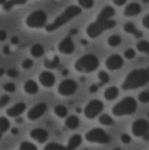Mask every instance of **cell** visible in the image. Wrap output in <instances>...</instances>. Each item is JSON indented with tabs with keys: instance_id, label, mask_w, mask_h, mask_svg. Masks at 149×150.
<instances>
[{
	"instance_id": "9f6ffc18",
	"label": "cell",
	"mask_w": 149,
	"mask_h": 150,
	"mask_svg": "<svg viewBox=\"0 0 149 150\" xmlns=\"http://www.w3.org/2000/svg\"><path fill=\"white\" fill-rule=\"evenodd\" d=\"M6 2V0H0V4H4Z\"/></svg>"
},
{
	"instance_id": "b9f144b4",
	"label": "cell",
	"mask_w": 149,
	"mask_h": 150,
	"mask_svg": "<svg viewBox=\"0 0 149 150\" xmlns=\"http://www.w3.org/2000/svg\"><path fill=\"white\" fill-rule=\"evenodd\" d=\"M149 15H146L144 16L143 19L142 23L143 25L145 28L148 29L149 26Z\"/></svg>"
},
{
	"instance_id": "277c9868",
	"label": "cell",
	"mask_w": 149,
	"mask_h": 150,
	"mask_svg": "<svg viewBox=\"0 0 149 150\" xmlns=\"http://www.w3.org/2000/svg\"><path fill=\"white\" fill-rule=\"evenodd\" d=\"M99 65V60L96 56L92 54H87L79 59L74 67L79 72L90 73L95 70Z\"/></svg>"
},
{
	"instance_id": "1f68e13d",
	"label": "cell",
	"mask_w": 149,
	"mask_h": 150,
	"mask_svg": "<svg viewBox=\"0 0 149 150\" xmlns=\"http://www.w3.org/2000/svg\"><path fill=\"white\" fill-rule=\"evenodd\" d=\"M80 6L85 9L91 8L94 5V0H78Z\"/></svg>"
},
{
	"instance_id": "7dc6e473",
	"label": "cell",
	"mask_w": 149,
	"mask_h": 150,
	"mask_svg": "<svg viewBox=\"0 0 149 150\" xmlns=\"http://www.w3.org/2000/svg\"><path fill=\"white\" fill-rule=\"evenodd\" d=\"M90 92H95L97 91L98 90V87L97 86L95 85H92L91 87H90Z\"/></svg>"
},
{
	"instance_id": "74e56055",
	"label": "cell",
	"mask_w": 149,
	"mask_h": 150,
	"mask_svg": "<svg viewBox=\"0 0 149 150\" xmlns=\"http://www.w3.org/2000/svg\"><path fill=\"white\" fill-rule=\"evenodd\" d=\"M10 100V98L8 95H3L0 98V106L3 107L6 105Z\"/></svg>"
},
{
	"instance_id": "ac0fdd59",
	"label": "cell",
	"mask_w": 149,
	"mask_h": 150,
	"mask_svg": "<svg viewBox=\"0 0 149 150\" xmlns=\"http://www.w3.org/2000/svg\"><path fill=\"white\" fill-rule=\"evenodd\" d=\"M24 89L27 93L30 94H36L38 92V87L37 84L32 80H29L24 84Z\"/></svg>"
},
{
	"instance_id": "d590c367",
	"label": "cell",
	"mask_w": 149,
	"mask_h": 150,
	"mask_svg": "<svg viewBox=\"0 0 149 150\" xmlns=\"http://www.w3.org/2000/svg\"><path fill=\"white\" fill-rule=\"evenodd\" d=\"M33 65V62L30 59H26L24 60L22 63V66L23 68L25 69H29Z\"/></svg>"
},
{
	"instance_id": "ee69618b",
	"label": "cell",
	"mask_w": 149,
	"mask_h": 150,
	"mask_svg": "<svg viewBox=\"0 0 149 150\" xmlns=\"http://www.w3.org/2000/svg\"><path fill=\"white\" fill-rule=\"evenodd\" d=\"M127 1V0H113L114 3L117 6H119L124 5L126 3Z\"/></svg>"
},
{
	"instance_id": "816d5d0a",
	"label": "cell",
	"mask_w": 149,
	"mask_h": 150,
	"mask_svg": "<svg viewBox=\"0 0 149 150\" xmlns=\"http://www.w3.org/2000/svg\"><path fill=\"white\" fill-rule=\"evenodd\" d=\"M68 71L66 69H64L62 72V74L63 76H66V75L68 74Z\"/></svg>"
},
{
	"instance_id": "7bdbcfd3",
	"label": "cell",
	"mask_w": 149,
	"mask_h": 150,
	"mask_svg": "<svg viewBox=\"0 0 149 150\" xmlns=\"http://www.w3.org/2000/svg\"><path fill=\"white\" fill-rule=\"evenodd\" d=\"M7 38V33L3 30H0V41H4Z\"/></svg>"
},
{
	"instance_id": "7402d4cb",
	"label": "cell",
	"mask_w": 149,
	"mask_h": 150,
	"mask_svg": "<svg viewBox=\"0 0 149 150\" xmlns=\"http://www.w3.org/2000/svg\"><path fill=\"white\" fill-rule=\"evenodd\" d=\"M28 0H8L6 1L5 3L3 4V9L6 11H9L14 6L24 4Z\"/></svg>"
},
{
	"instance_id": "52a82bcc",
	"label": "cell",
	"mask_w": 149,
	"mask_h": 150,
	"mask_svg": "<svg viewBox=\"0 0 149 150\" xmlns=\"http://www.w3.org/2000/svg\"><path fill=\"white\" fill-rule=\"evenodd\" d=\"M86 139L88 142L101 144H108L111 141L110 137L100 128H95L90 130L86 134Z\"/></svg>"
},
{
	"instance_id": "d6986e66",
	"label": "cell",
	"mask_w": 149,
	"mask_h": 150,
	"mask_svg": "<svg viewBox=\"0 0 149 150\" xmlns=\"http://www.w3.org/2000/svg\"><path fill=\"white\" fill-rule=\"evenodd\" d=\"M124 30L128 33H132L137 38H141L142 36L141 32L138 30L136 28L135 25L131 23H128L124 25Z\"/></svg>"
},
{
	"instance_id": "9a60e30c",
	"label": "cell",
	"mask_w": 149,
	"mask_h": 150,
	"mask_svg": "<svg viewBox=\"0 0 149 150\" xmlns=\"http://www.w3.org/2000/svg\"><path fill=\"white\" fill-rule=\"evenodd\" d=\"M31 138L35 139L40 143H43L46 142L48 137V134L44 129L36 128L31 130L30 132Z\"/></svg>"
},
{
	"instance_id": "6f0895ef",
	"label": "cell",
	"mask_w": 149,
	"mask_h": 150,
	"mask_svg": "<svg viewBox=\"0 0 149 150\" xmlns=\"http://www.w3.org/2000/svg\"><path fill=\"white\" fill-rule=\"evenodd\" d=\"M76 111H77V112L78 113H80L81 112V108H77V109H76Z\"/></svg>"
},
{
	"instance_id": "f5cc1de1",
	"label": "cell",
	"mask_w": 149,
	"mask_h": 150,
	"mask_svg": "<svg viewBox=\"0 0 149 150\" xmlns=\"http://www.w3.org/2000/svg\"><path fill=\"white\" fill-rule=\"evenodd\" d=\"M77 32H78V30H77L76 29H73V30H72L71 33V34H72V35H74V34H75L76 33H77Z\"/></svg>"
},
{
	"instance_id": "e0dca14e",
	"label": "cell",
	"mask_w": 149,
	"mask_h": 150,
	"mask_svg": "<svg viewBox=\"0 0 149 150\" xmlns=\"http://www.w3.org/2000/svg\"><path fill=\"white\" fill-rule=\"evenodd\" d=\"M141 11V6L140 4L137 3H132L126 7L124 13L127 16H133L140 14Z\"/></svg>"
},
{
	"instance_id": "83f0119b",
	"label": "cell",
	"mask_w": 149,
	"mask_h": 150,
	"mask_svg": "<svg viewBox=\"0 0 149 150\" xmlns=\"http://www.w3.org/2000/svg\"><path fill=\"white\" fill-rule=\"evenodd\" d=\"M54 112L58 116L61 118L65 117L67 113L66 108L62 105L56 106L54 108Z\"/></svg>"
},
{
	"instance_id": "5b68a950",
	"label": "cell",
	"mask_w": 149,
	"mask_h": 150,
	"mask_svg": "<svg viewBox=\"0 0 149 150\" xmlns=\"http://www.w3.org/2000/svg\"><path fill=\"white\" fill-rule=\"evenodd\" d=\"M136 105V101L134 99L127 97L114 107L113 112L116 116L132 114L135 112Z\"/></svg>"
},
{
	"instance_id": "603a6c76",
	"label": "cell",
	"mask_w": 149,
	"mask_h": 150,
	"mask_svg": "<svg viewBox=\"0 0 149 150\" xmlns=\"http://www.w3.org/2000/svg\"><path fill=\"white\" fill-rule=\"evenodd\" d=\"M82 142V138L79 135H75L72 137L68 143V149L72 150L76 149L79 146Z\"/></svg>"
},
{
	"instance_id": "94428289",
	"label": "cell",
	"mask_w": 149,
	"mask_h": 150,
	"mask_svg": "<svg viewBox=\"0 0 149 150\" xmlns=\"http://www.w3.org/2000/svg\"><path fill=\"white\" fill-rule=\"evenodd\" d=\"M0 56H1V55H0Z\"/></svg>"
},
{
	"instance_id": "8992f818",
	"label": "cell",
	"mask_w": 149,
	"mask_h": 150,
	"mask_svg": "<svg viewBox=\"0 0 149 150\" xmlns=\"http://www.w3.org/2000/svg\"><path fill=\"white\" fill-rule=\"evenodd\" d=\"M47 16L43 10H37L31 14L26 19V24L33 28H40L45 25Z\"/></svg>"
},
{
	"instance_id": "6da1fadb",
	"label": "cell",
	"mask_w": 149,
	"mask_h": 150,
	"mask_svg": "<svg viewBox=\"0 0 149 150\" xmlns=\"http://www.w3.org/2000/svg\"><path fill=\"white\" fill-rule=\"evenodd\" d=\"M115 13V10L112 6L104 7L98 15L97 19L90 24L87 28L88 36L94 38L99 37L105 31L113 28L116 25V22L110 18Z\"/></svg>"
},
{
	"instance_id": "8fae6325",
	"label": "cell",
	"mask_w": 149,
	"mask_h": 150,
	"mask_svg": "<svg viewBox=\"0 0 149 150\" xmlns=\"http://www.w3.org/2000/svg\"><path fill=\"white\" fill-rule=\"evenodd\" d=\"M132 129L134 135L137 137L143 136L148 130V123L145 120H137L134 122Z\"/></svg>"
},
{
	"instance_id": "11a10c76",
	"label": "cell",
	"mask_w": 149,
	"mask_h": 150,
	"mask_svg": "<svg viewBox=\"0 0 149 150\" xmlns=\"http://www.w3.org/2000/svg\"><path fill=\"white\" fill-rule=\"evenodd\" d=\"M80 43L83 45H86L87 44V41L85 40L82 39L81 40V41H80Z\"/></svg>"
},
{
	"instance_id": "8d00e7d4",
	"label": "cell",
	"mask_w": 149,
	"mask_h": 150,
	"mask_svg": "<svg viewBox=\"0 0 149 150\" xmlns=\"http://www.w3.org/2000/svg\"><path fill=\"white\" fill-rule=\"evenodd\" d=\"M3 89L9 92H14L15 91L16 86L14 83H8L4 84Z\"/></svg>"
},
{
	"instance_id": "30bf717a",
	"label": "cell",
	"mask_w": 149,
	"mask_h": 150,
	"mask_svg": "<svg viewBox=\"0 0 149 150\" xmlns=\"http://www.w3.org/2000/svg\"><path fill=\"white\" fill-rule=\"evenodd\" d=\"M47 105L45 103H41L33 107L28 112V117L31 120H35L42 116L45 113Z\"/></svg>"
},
{
	"instance_id": "c3c4849f",
	"label": "cell",
	"mask_w": 149,
	"mask_h": 150,
	"mask_svg": "<svg viewBox=\"0 0 149 150\" xmlns=\"http://www.w3.org/2000/svg\"><path fill=\"white\" fill-rule=\"evenodd\" d=\"M11 132L12 134L16 135H17L18 134L19 131H18V129L16 128H13L11 129Z\"/></svg>"
},
{
	"instance_id": "680465c9",
	"label": "cell",
	"mask_w": 149,
	"mask_h": 150,
	"mask_svg": "<svg viewBox=\"0 0 149 150\" xmlns=\"http://www.w3.org/2000/svg\"><path fill=\"white\" fill-rule=\"evenodd\" d=\"M143 1L145 3L148 2L149 0H143Z\"/></svg>"
},
{
	"instance_id": "7c38bea8",
	"label": "cell",
	"mask_w": 149,
	"mask_h": 150,
	"mask_svg": "<svg viewBox=\"0 0 149 150\" xmlns=\"http://www.w3.org/2000/svg\"><path fill=\"white\" fill-rule=\"evenodd\" d=\"M58 49L61 52L65 54L72 53L74 50V45L71 38L66 37L59 43Z\"/></svg>"
},
{
	"instance_id": "ffe728a7",
	"label": "cell",
	"mask_w": 149,
	"mask_h": 150,
	"mask_svg": "<svg viewBox=\"0 0 149 150\" xmlns=\"http://www.w3.org/2000/svg\"><path fill=\"white\" fill-rule=\"evenodd\" d=\"M44 52L43 47L40 44H36L31 47V54L33 57L38 58L41 57Z\"/></svg>"
},
{
	"instance_id": "2e32d148",
	"label": "cell",
	"mask_w": 149,
	"mask_h": 150,
	"mask_svg": "<svg viewBox=\"0 0 149 150\" xmlns=\"http://www.w3.org/2000/svg\"><path fill=\"white\" fill-rule=\"evenodd\" d=\"M26 109V105L22 102L17 103L7 110L6 113L11 117H16L22 113Z\"/></svg>"
},
{
	"instance_id": "4316f807",
	"label": "cell",
	"mask_w": 149,
	"mask_h": 150,
	"mask_svg": "<svg viewBox=\"0 0 149 150\" xmlns=\"http://www.w3.org/2000/svg\"><path fill=\"white\" fill-rule=\"evenodd\" d=\"M99 121L101 124L104 125H111L114 123L113 119L106 114L101 115L99 119Z\"/></svg>"
},
{
	"instance_id": "4fadbf2b",
	"label": "cell",
	"mask_w": 149,
	"mask_h": 150,
	"mask_svg": "<svg viewBox=\"0 0 149 150\" xmlns=\"http://www.w3.org/2000/svg\"><path fill=\"white\" fill-rule=\"evenodd\" d=\"M123 61L122 58L118 54H115L109 57L106 62L107 67L111 70H116L122 67Z\"/></svg>"
},
{
	"instance_id": "f1b7e54d",
	"label": "cell",
	"mask_w": 149,
	"mask_h": 150,
	"mask_svg": "<svg viewBox=\"0 0 149 150\" xmlns=\"http://www.w3.org/2000/svg\"><path fill=\"white\" fill-rule=\"evenodd\" d=\"M108 42L111 46H117L121 44V38L118 35H113L109 38Z\"/></svg>"
},
{
	"instance_id": "60d3db41",
	"label": "cell",
	"mask_w": 149,
	"mask_h": 150,
	"mask_svg": "<svg viewBox=\"0 0 149 150\" xmlns=\"http://www.w3.org/2000/svg\"><path fill=\"white\" fill-rule=\"evenodd\" d=\"M121 140L124 143H129L131 141V137L127 134H123L122 135Z\"/></svg>"
},
{
	"instance_id": "484cf974",
	"label": "cell",
	"mask_w": 149,
	"mask_h": 150,
	"mask_svg": "<svg viewBox=\"0 0 149 150\" xmlns=\"http://www.w3.org/2000/svg\"><path fill=\"white\" fill-rule=\"evenodd\" d=\"M10 127V122L7 118L4 117H0V132H6Z\"/></svg>"
},
{
	"instance_id": "f6af8a7d",
	"label": "cell",
	"mask_w": 149,
	"mask_h": 150,
	"mask_svg": "<svg viewBox=\"0 0 149 150\" xmlns=\"http://www.w3.org/2000/svg\"><path fill=\"white\" fill-rule=\"evenodd\" d=\"M3 52L5 54H9L10 52L9 46L8 45L4 46L3 48Z\"/></svg>"
},
{
	"instance_id": "db71d44e",
	"label": "cell",
	"mask_w": 149,
	"mask_h": 150,
	"mask_svg": "<svg viewBox=\"0 0 149 150\" xmlns=\"http://www.w3.org/2000/svg\"><path fill=\"white\" fill-rule=\"evenodd\" d=\"M144 140H146V141H148L149 140V134H145V135H144Z\"/></svg>"
},
{
	"instance_id": "f546056e",
	"label": "cell",
	"mask_w": 149,
	"mask_h": 150,
	"mask_svg": "<svg viewBox=\"0 0 149 150\" xmlns=\"http://www.w3.org/2000/svg\"><path fill=\"white\" fill-rule=\"evenodd\" d=\"M136 47L140 52L145 53L149 52V45L148 41L145 40L140 41L137 44Z\"/></svg>"
},
{
	"instance_id": "ab89813d",
	"label": "cell",
	"mask_w": 149,
	"mask_h": 150,
	"mask_svg": "<svg viewBox=\"0 0 149 150\" xmlns=\"http://www.w3.org/2000/svg\"><path fill=\"white\" fill-rule=\"evenodd\" d=\"M7 76L10 78H15L18 76V73L16 69H10L7 71Z\"/></svg>"
},
{
	"instance_id": "7a4b0ae2",
	"label": "cell",
	"mask_w": 149,
	"mask_h": 150,
	"mask_svg": "<svg viewBox=\"0 0 149 150\" xmlns=\"http://www.w3.org/2000/svg\"><path fill=\"white\" fill-rule=\"evenodd\" d=\"M82 12L81 8L76 5H71L59 16L52 23L45 26V30L52 32L60 28Z\"/></svg>"
},
{
	"instance_id": "cb8c5ba5",
	"label": "cell",
	"mask_w": 149,
	"mask_h": 150,
	"mask_svg": "<svg viewBox=\"0 0 149 150\" xmlns=\"http://www.w3.org/2000/svg\"><path fill=\"white\" fill-rule=\"evenodd\" d=\"M119 91L115 87H111L108 89L105 92V98L108 100H112L116 98L118 95Z\"/></svg>"
},
{
	"instance_id": "836d02e7",
	"label": "cell",
	"mask_w": 149,
	"mask_h": 150,
	"mask_svg": "<svg viewBox=\"0 0 149 150\" xmlns=\"http://www.w3.org/2000/svg\"><path fill=\"white\" fill-rule=\"evenodd\" d=\"M21 150H36L37 149L36 146L29 142H24L21 144L20 147Z\"/></svg>"
},
{
	"instance_id": "e575fe53",
	"label": "cell",
	"mask_w": 149,
	"mask_h": 150,
	"mask_svg": "<svg viewBox=\"0 0 149 150\" xmlns=\"http://www.w3.org/2000/svg\"><path fill=\"white\" fill-rule=\"evenodd\" d=\"M138 98H139V100L141 102H143V103L148 102L149 100L148 92L147 91L143 92L141 94H140Z\"/></svg>"
},
{
	"instance_id": "f907efd6",
	"label": "cell",
	"mask_w": 149,
	"mask_h": 150,
	"mask_svg": "<svg viewBox=\"0 0 149 150\" xmlns=\"http://www.w3.org/2000/svg\"><path fill=\"white\" fill-rule=\"evenodd\" d=\"M5 73V70L3 69H0V77L2 76Z\"/></svg>"
},
{
	"instance_id": "44dd1931",
	"label": "cell",
	"mask_w": 149,
	"mask_h": 150,
	"mask_svg": "<svg viewBox=\"0 0 149 150\" xmlns=\"http://www.w3.org/2000/svg\"><path fill=\"white\" fill-rule=\"evenodd\" d=\"M79 120L78 117L74 115L69 116L65 122L66 125L68 128L73 129L78 127L79 125Z\"/></svg>"
},
{
	"instance_id": "bcb514c9",
	"label": "cell",
	"mask_w": 149,
	"mask_h": 150,
	"mask_svg": "<svg viewBox=\"0 0 149 150\" xmlns=\"http://www.w3.org/2000/svg\"><path fill=\"white\" fill-rule=\"evenodd\" d=\"M10 42H11V44H13V45H17V44H18V42H19V38L17 37L14 36L10 39Z\"/></svg>"
},
{
	"instance_id": "d6a6232c",
	"label": "cell",
	"mask_w": 149,
	"mask_h": 150,
	"mask_svg": "<svg viewBox=\"0 0 149 150\" xmlns=\"http://www.w3.org/2000/svg\"><path fill=\"white\" fill-rule=\"evenodd\" d=\"M99 78L101 80L100 85L102 86L107 83L109 81V77L108 74L104 71H101L98 75Z\"/></svg>"
},
{
	"instance_id": "3957f363",
	"label": "cell",
	"mask_w": 149,
	"mask_h": 150,
	"mask_svg": "<svg viewBox=\"0 0 149 150\" xmlns=\"http://www.w3.org/2000/svg\"><path fill=\"white\" fill-rule=\"evenodd\" d=\"M149 73L144 69L134 70L128 75L122 86L124 90L135 89L146 84L149 80Z\"/></svg>"
},
{
	"instance_id": "d4e9b609",
	"label": "cell",
	"mask_w": 149,
	"mask_h": 150,
	"mask_svg": "<svg viewBox=\"0 0 149 150\" xmlns=\"http://www.w3.org/2000/svg\"><path fill=\"white\" fill-rule=\"evenodd\" d=\"M59 63V58L57 56H54L52 60L45 59L44 61V64L45 67L50 69H53L58 67Z\"/></svg>"
},
{
	"instance_id": "9c48e42d",
	"label": "cell",
	"mask_w": 149,
	"mask_h": 150,
	"mask_svg": "<svg viewBox=\"0 0 149 150\" xmlns=\"http://www.w3.org/2000/svg\"><path fill=\"white\" fill-rule=\"evenodd\" d=\"M77 88V84L75 81L72 79H66L59 85L58 91L62 95H70L75 92Z\"/></svg>"
},
{
	"instance_id": "5bb4252c",
	"label": "cell",
	"mask_w": 149,
	"mask_h": 150,
	"mask_svg": "<svg viewBox=\"0 0 149 150\" xmlns=\"http://www.w3.org/2000/svg\"><path fill=\"white\" fill-rule=\"evenodd\" d=\"M40 83L45 87L52 86L55 82V77L52 73L47 71L42 72L39 77Z\"/></svg>"
},
{
	"instance_id": "f35d334b",
	"label": "cell",
	"mask_w": 149,
	"mask_h": 150,
	"mask_svg": "<svg viewBox=\"0 0 149 150\" xmlns=\"http://www.w3.org/2000/svg\"><path fill=\"white\" fill-rule=\"evenodd\" d=\"M135 55V52L132 49H128L124 53V55H125V57L129 59L134 58Z\"/></svg>"
},
{
	"instance_id": "91938a15",
	"label": "cell",
	"mask_w": 149,
	"mask_h": 150,
	"mask_svg": "<svg viewBox=\"0 0 149 150\" xmlns=\"http://www.w3.org/2000/svg\"><path fill=\"white\" fill-rule=\"evenodd\" d=\"M2 137V133L1 132H0V140H1V138Z\"/></svg>"
},
{
	"instance_id": "681fc988",
	"label": "cell",
	"mask_w": 149,
	"mask_h": 150,
	"mask_svg": "<svg viewBox=\"0 0 149 150\" xmlns=\"http://www.w3.org/2000/svg\"><path fill=\"white\" fill-rule=\"evenodd\" d=\"M23 122V120L22 118H18L16 120V122L17 123H21Z\"/></svg>"
},
{
	"instance_id": "4dcf8cb0",
	"label": "cell",
	"mask_w": 149,
	"mask_h": 150,
	"mask_svg": "<svg viewBox=\"0 0 149 150\" xmlns=\"http://www.w3.org/2000/svg\"><path fill=\"white\" fill-rule=\"evenodd\" d=\"M45 149L46 150H67L68 149L65 148L62 145L54 143L49 144L45 147Z\"/></svg>"
},
{
	"instance_id": "ba28073f",
	"label": "cell",
	"mask_w": 149,
	"mask_h": 150,
	"mask_svg": "<svg viewBox=\"0 0 149 150\" xmlns=\"http://www.w3.org/2000/svg\"><path fill=\"white\" fill-rule=\"evenodd\" d=\"M103 103L98 100H94L89 102L85 110L86 117L89 119H94L103 110Z\"/></svg>"
}]
</instances>
